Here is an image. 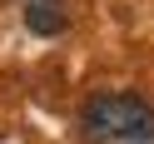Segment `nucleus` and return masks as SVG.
Here are the masks:
<instances>
[{
	"label": "nucleus",
	"instance_id": "obj_1",
	"mask_svg": "<svg viewBox=\"0 0 154 144\" xmlns=\"http://www.w3.org/2000/svg\"><path fill=\"white\" fill-rule=\"evenodd\" d=\"M90 144H154V104L139 94H94L80 109Z\"/></svg>",
	"mask_w": 154,
	"mask_h": 144
},
{
	"label": "nucleus",
	"instance_id": "obj_2",
	"mask_svg": "<svg viewBox=\"0 0 154 144\" xmlns=\"http://www.w3.org/2000/svg\"><path fill=\"white\" fill-rule=\"evenodd\" d=\"M20 10H25V25L35 35H60L70 25V5L65 0H20Z\"/></svg>",
	"mask_w": 154,
	"mask_h": 144
}]
</instances>
